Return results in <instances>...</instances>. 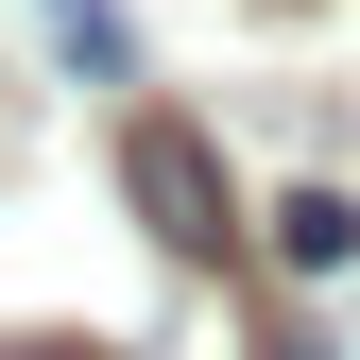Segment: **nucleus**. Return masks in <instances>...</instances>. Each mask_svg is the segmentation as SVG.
Returning <instances> with one entry per match:
<instances>
[{"instance_id": "f03ea898", "label": "nucleus", "mask_w": 360, "mask_h": 360, "mask_svg": "<svg viewBox=\"0 0 360 360\" xmlns=\"http://www.w3.org/2000/svg\"><path fill=\"white\" fill-rule=\"evenodd\" d=\"M257 240H275L292 275H343V257H360V206H343V189H275V206H257Z\"/></svg>"}, {"instance_id": "39448f33", "label": "nucleus", "mask_w": 360, "mask_h": 360, "mask_svg": "<svg viewBox=\"0 0 360 360\" xmlns=\"http://www.w3.org/2000/svg\"><path fill=\"white\" fill-rule=\"evenodd\" d=\"M18 360H86V343H18Z\"/></svg>"}, {"instance_id": "20e7f679", "label": "nucleus", "mask_w": 360, "mask_h": 360, "mask_svg": "<svg viewBox=\"0 0 360 360\" xmlns=\"http://www.w3.org/2000/svg\"><path fill=\"white\" fill-rule=\"evenodd\" d=\"M257 360H343V343L326 326H257Z\"/></svg>"}, {"instance_id": "f257e3e1", "label": "nucleus", "mask_w": 360, "mask_h": 360, "mask_svg": "<svg viewBox=\"0 0 360 360\" xmlns=\"http://www.w3.org/2000/svg\"><path fill=\"white\" fill-rule=\"evenodd\" d=\"M120 206L155 223V257H223V240H240V206H223V155H206V120H172V103H138V120H120Z\"/></svg>"}, {"instance_id": "7ed1b4c3", "label": "nucleus", "mask_w": 360, "mask_h": 360, "mask_svg": "<svg viewBox=\"0 0 360 360\" xmlns=\"http://www.w3.org/2000/svg\"><path fill=\"white\" fill-rule=\"evenodd\" d=\"M52 34H69V69H103V86H120V18H103V0H52Z\"/></svg>"}]
</instances>
